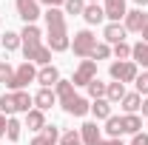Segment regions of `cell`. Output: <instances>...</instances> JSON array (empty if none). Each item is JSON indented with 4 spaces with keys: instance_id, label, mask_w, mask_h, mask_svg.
<instances>
[{
    "instance_id": "6da1fadb",
    "label": "cell",
    "mask_w": 148,
    "mask_h": 145,
    "mask_svg": "<svg viewBox=\"0 0 148 145\" xmlns=\"http://www.w3.org/2000/svg\"><path fill=\"white\" fill-rule=\"evenodd\" d=\"M43 17H46V29H49V43L46 46L51 51H69L71 49V37H69V29H66V12L46 9Z\"/></svg>"
},
{
    "instance_id": "7a4b0ae2",
    "label": "cell",
    "mask_w": 148,
    "mask_h": 145,
    "mask_svg": "<svg viewBox=\"0 0 148 145\" xmlns=\"http://www.w3.org/2000/svg\"><path fill=\"white\" fill-rule=\"evenodd\" d=\"M54 88H57L54 94H57V100H60V105H63L66 114H71V117H86V114L91 111V103H88L86 97L74 94V83L71 80H60Z\"/></svg>"
},
{
    "instance_id": "3957f363",
    "label": "cell",
    "mask_w": 148,
    "mask_h": 145,
    "mask_svg": "<svg viewBox=\"0 0 148 145\" xmlns=\"http://www.w3.org/2000/svg\"><path fill=\"white\" fill-rule=\"evenodd\" d=\"M108 74H111L114 83H123V85H125V83H134L140 71H137V63H134V60H114Z\"/></svg>"
},
{
    "instance_id": "277c9868",
    "label": "cell",
    "mask_w": 148,
    "mask_h": 145,
    "mask_svg": "<svg viewBox=\"0 0 148 145\" xmlns=\"http://www.w3.org/2000/svg\"><path fill=\"white\" fill-rule=\"evenodd\" d=\"M94 46H97V37L91 34V29H83V31H77L71 40V51L74 57H83V60H88L94 51Z\"/></svg>"
},
{
    "instance_id": "5b68a950",
    "label": "cell",
    "mask_w": 148,
    "mask_h": 145,
    "mask_svg": "<svg viewBox=\"0 0 148 145\" xmlns=\"http://www.w3.org/2000/svg\"><path fill=\"white\" fill-rule=\"evenodd\" d=\"M32 83H37V68L34 63H20L17 68H14V83H12V91H26Z\"/></svg>"
},
{
    "instance_id": "8992f818",
    "label": "cell",
    "mask_w": 148,
    "mask_h": 145,
    "mask_svg": "<svg viewBox=\"0 0 148 145\" xmlns=\"http://www.w3.org/2000/svg\"><path fill=\"white\" fill-rule=\"evenodd\" d=\"M23 57L26 63H37V66H51V49L49 46H23Z\"/></svg>"
},
{
    "instance_id": "52a82bcc",
    "label": "cell",
    "mask_w": 148,
    "mask_h": 145,
    "mask_svg": "<svg viewBox=\"0 0 148 145\" xmlns=\"http://www.w3.org/2000/svg\"><path fill=\"white\" fill-rule=\"evenodd\" d=\"M14 6H17V14H20V20H23L26 26H29V23H37V17L43 14L37 0H14Z\"/></svg>"
},
{
    "instance_id": "ba28073f",
    "label": "cell",
    "mask_w": 148,
    "mask_h": 145,
    "mask_svg": "<svg viewBox=\"0 0 148 145\" xmlns=\"http://www.w3.org/2000/svg\"><path fill=\"white\" fill-rule=\"evenodd\" d=\"M94 77H97V63H94V60H83V63L77 66V71H74L71 83H74V88H77V85H88Z\"/></svg>"
},
{
    "instance_id": "9c48e42d",
    "label": "cell",
    "mask_w": 148,
    "mask_h": 145,
    "mask_svg": "<svg viewBox=\"0 0 148 145\" xmlns=\"http://www.w3.org/2000/svg\"><path fill=\"white\" fill-rule=\"evenodd\" d=\"M103 12H106V20H108V23H120V20L128 14V9H125V0H106Z\"/></svg>"
},
{
    "instance_id": "30bf717a",
    "label": "cell",
    "mask_w": 148,
    "mask_h": 145,
    "mask_svg": "<svg viewBox=\"0 0 148 145\" xmlns=\"http://www.w3.org/2000/svg\"><path fill=\"white\" fill-rule=\"evenodd\" d=\"M123 20H125V23H123V26H125V31H137V34H140V31H143V26H145V20H148V14L143 12V9H131Z\"/></svg>"
},
{
    "instance_id": "8fae6325",
    "label": "cell",
    "mask_w": 148,
    "mask_h": 145,
    "mask_svg": "<svg viewBox=\"0 0 148 145\" xmlns=\"http://www.w3.org/2000/svg\"><path fill=\"white\" fill-rule=\"evenodd\" d=\"M125 26L123 23H108L106 29H103V37H106V43L108 46H117V43H125Z\"/></svg>"
},
{
    "instance_id": "7c38bea8",
    "label": "cell",
    "mask_w": 148,
    "mask_h": 145,
    "mask_svg": "<svg viewBox=\"0 0 148 145\" xmlns=\"http://www.w3.org/2000/svg\"><path fill=\"white\" fill-rule=\"evenodd\" d=\"M57 142H60V128L57 125H46L34 140H32V145H57Z\"/></svg>"
},
{
    "instance_id": "4fadbf2b",
    "label": "cell",
    "mask_w": 148,
    "mask_h": 145,
    "mask_svg": "<svg viewBox=\"0 0 148 145\" xmlns=\"http://www.w3.org/2000/svg\"><path fill=\"white\" fill-rule=\"evenodd\" d=\"M12 100H14V114H29L34 105V97L29 91H12Z\"/></svg>"
},
{
    "instance_id": "5bb4252c",
    "label": "cell",
    "mask_w": 148,
    "mask_h": 145,
    "mask_svg": "<svg viewBox=\"0 0 148 145\" xmlns=\"http://www.w3.org/2000/svg\"><path fill=\"white\" fill-rule=\"evenodd\" d=\"M83 20H86L88 26H100V23L106 20L103 6H100V3H86V9H83Z\"/></svg>"
},
{
    "instance_id": "9a60e30c",
    "label": "cell",
    "mask_w": 148,
    "mask_h": 145,
    "mask_svg": "<svg viewBox=\"0 0 148 145\" xmlns=\"http://www.w3.org/2000/svg\"><path fill=\"white\" fill-rule=\"evenodd\" d=\"M37 83H40L43 88H51V85L60 83V71H57L54 66H43V68L37 71Z\"/></svg>"
},
{
    "instance_id": "2e32d148",
    "label": "cell",
    "mask_w": 148,
    "mask_h": 145,
    "mask_svg": "<svg viewBox=\"0 0 148 145\" xmlns=\"http://www.w3.org/2000/svg\"><path fill=\"white\" fill-rule=\"evenodd\" d=\"M20 40H23V46H40V43H43V31L37 29L34 23H29V26H23Z\"/></svg>"
},
{
    "instance_id": "e0dca14e",
    "label": "cell",
    "mask_w": 148,
    "mask_h": 145,
    "mask_svg": "<svg viewBox=\"0 0 148 145\" xmlns=\"http://www.w3.org/2000/svg\"><path fill=\"white\" fill-rule=\"evenodd\" d=\"M54 103H57V94L51 88H40L34 94V108H40V111H49Z\"/></svg>"
},
{
    "instance_id": "ac0fdd59",
    "label": "cell",
    "mask_w": 148,
    "mask_h": 145,
    "mask_svg": "<svg viewBox=\"0 0 148 145\" xmlns=\"http://www.w3.org/2000/svg\"><path fill=\"white\" fill-rule=\"evenodd\" d=\"M80 137H83V145H97L100 140H103V134H100L97 122H83V128H80Z\"/></svg>"
},
{
    "instance_id": "d6986e66",
    "label": "cell",
    "mask_w": 148,
    "mask_h": 145,
    "mask_svg": "<svg viewBox=\"0 0 148 145\" xmlns=\"http://www.w3.org/2000/svg\"><path fill=\"white\" fill-rule=\"evenodd\" d=\"M26 128H29V131H43V128H46V114L40 108H32L26 114Z\"/></svg>"
},
{
    "instance_id": "ffe728a7",
    "label": "cell",
    "mask_w": 148,
    "mask_h": 145,
    "mask_svg": "<svg viewBox=\"0 0 148 145\" xmlns=\"http://www.w3.org/2000/svg\"><path fill=\"white\" fill-rule=\"evenodd\" d=\"M131 60L137 63V66H143V68H148V43H137V46H131Z\"/></svg>"
},
{
    "instance_id": "44dd1931",
    "label": "cell",
    "mask_w": 148,
    "mask_h": 145,
    "mask_svg": "<svg viewBox=\"0 0 148 145\" xmlns=\"http://www.w3.org/2000/svg\"><path fill=\"white\" fill-rule=\"evenodd\" d=\"M120 105H123V111H125V114H137V111H140V105H143V97H140L137 91H131V94H125V97H123V103H120Z\"/></svg>"
},
{
    "instance_id": "7402d4cb",
    "label": "cell",
    "mask_w": 148,
    "mask_h": 145,
    "mask_svg": "<svg viewBox=\"0 0 148 145\" xmlns=\"http://www.w3.org/2000/svg\"><path fill=\"white\" fill-rule=\"evenodd\" d=\"M106 134H108V140H120L123 137V117H114L111 114L106 120Z\"/></svg>"
},
{
    "instance_id": "603a6c76",
    "label": "cell",
    "mask_w": 148,
    "mask_h": 145,
    "mask_svg": "<svg viewBox=\"0 0 148 145\" xmlns=\"http://www.w3.org/2000/svg\"><path fill=\"white\" fill-rule=\"evenodd\" d=\"M128 91H125V85L123 83H108V91H106V100H108L111 105L114 103H123V97H125Z\"/></svg>"
},
{
    "instance_id": "cb8c5ba5",
    "label": "cell",
    "mask_w": 148,
    "mask_h": 145,
    "mask_svg": "<svg viewBox=\"0 0 148 145\" xmlns=\"http://www.w3.org/2000/svg\"><path fill=\"white\" fill-rule=\"evenodd\" d=\"M143 131V120L137 114H125L123 117V134H140Z\"/></svg>"
},
{
    "instance_id": "d4e9b609",
    "label": "cell",
    "mask_w": 148,
    "mask_h": 145,
    "mask_svg": "<svg viewBox=\"0 0 148 145\" xmlns=\"http://www.w3.org/2000/svg\"><path fill=\"white\" fill-rule=\"evenodd\" d=\"M91 114L97 117V120H108L111 117V103L103 97V100H94L91 103Z\"/></svg>"
},
{
    "instance_id": "484cf974",
    "label": "cell",
    "mask_w": 148,
    "mask_h": 145,
    "mask_svg": "<svg viewBox=\"0 0 148 145\" xmlns=\"http://www.w3.org/2000/svg\"><path fill=\"white\" fill-rule=\"evenodd\" d=\"M86 88H88V97H91V100H103V97H106V91H108V83H103V80H97V77H94Z\"/></svg>"
},
{
    "instance_id": "4316f807",
    "label": "cell",
    "mask_w": 148,
    "mask_h": 145,
    "mask_svg": "<svg viewBox=\"0 0 148 145\" xmlns=\"http://www.w3.org/2000/svg\"><path fill=\"white\" fill-rule=\"evenodd\" d=\"M20 131H23V122L14 120V117H9V122H6V137H9V142H17Z\"/></svg>"
},
{
    "instance_id": "83f0119b",
    "label": "cell",
    "mask_w": 148,
    "mask_h": 145,
    "mask_svg": "<svg viewBox=\"0 0 148 145\" xmlns=\"http://www.w3.org/2000/svg\"><path fill=\"white\" fill-rule=\"evenodd\" d=\"M0 43H3V49H6V51H14V49H20V46H23V40H20L17 31H6Z\"/></svg>"
},
{
    "instance_id": "f1b7e54d",
    "label": "cell",
    "mask_w": 148,
    "mask_h": 145,
    "mask_svg": "<svg viewBox=\"0 0 148 145\" xmlns=\"http://www.w3.org/2000/svg\"><path fill=\"white\" fill-rule=\"evenodd\" d=\"M0 83H3L6 88H12V83H14V68H12L6 60H0Z\"/></svg>"
},
{
    "instance_id": "f546056e",
    "label": "cell",
    "mask_w": 148,
    "mask_h": 145,
    "mask_svg": "<svg viewBox=\"0 0 148 145\" xmlns=\"http://www.w3.org/2000/svg\"><path fill=\"white\" fill-rule=\"evenodd\" d=\"M108 57H111V46H108V43H97L88 60H94V63H97V60H108Z\"/></svg>"
},
{
    "instance_id": "4dcf8cb0",
    "label": "cell",
    "mask_w": 148,
    "mask_h": 145,
    "mask_svg": "<svg viewBox=\"0 0 148 145\" xmlns=\"http://www.w3.org/2000/svg\"><path fill=\"white\" fill-rule=\"evenodd\" d=\"M60 145H83V137H80V131H66V134H60Z\"/></svg>"
},
{
    "instance_id": "1f68e13d",
    "label": "cell",
    "mask_w": 148,
    "mask_h": 145,
    "mask_svg": "<svg viewBox=\"0 0 148 145\" xmlns=\"http://www.w3.org/2000/svg\"><path fill=\"white\" fill-rule=\"evenodd\" d=\"M111 54L117 60H131V46L128 43H117V46H111Z\"/></svg>"
},
{
    "instance_id": "d6a6232c",
    "label": "cell",
    "mask_w": 148,
    "mask_h": 145,
    "mask_svg": "<svg viewBox=\"0 0 148 145\" xmlns=\"http://www.w3.org/2000/svg\"><path fill=\"white\" fill-rule=\"evenodd\" d=\"M0 111H3L6 117H14V100H12V91L0 97Z\"/></svg>"
},
{
    "instance_id": "836d02e7",
    "label": "cell",
    "mask_w": 148,
    "mask_h": 145,
    "mask_svg": "<svg viewBox=\"0 0 148 145\" xmlns=\"http://www.w3.org/2000/svg\"><path fill=\"white\" fill-rule=\"evenodd\" d=\"M63 9H66V14H83L86 0H66V3H63Z\"/></svg>"
},
{
    "instance_id": "e575fe53",
    "label": "cell",
    "mask_w": 148,
    "mask_h": 145,
    "mask_svg": "<svg viewBox=\"0 0 148 145\" xmlns=\"http://www.w3.org/2000/svg\"><path fill=\"white\" fill-rule=\"evenodd\" d=\"M134 83H137V94H140V97L145 94V97H148V71L137 74V80H134Z\"/></svg>"
},
{
    "instance_id": "d590c367",
    "label": "cell",
    "mask_w": 148,
    "mask_h": 145,
    "mask_svg": "<svg viewBox=\"0 0 148 145\" xmlns=\"http://www.w3.org/2000/svg\"><path fill=\"white\" fill-rule=\"evenodd\" d=\"M131 145H148V134H134V140H131Z\"/></svg>"
},
{
    "instance_id": "8d00e7d4",
    "label": "cell",
    "mask_w": 148,
    "mask_h": 145,
    "mask_svg": "<svg viewBox=\"0 0 148 145\" xmlns=\"http://www.w3.org/2000/svg\"><path fill=\"white\" fill-rule=\"evenodd\" d=\"M37 3H43V6H49V9H60L66 0H37Z\"/></svg>"
},
{
    "instance_id": "74e56055",
    "label": "cell",
    "mask_w": 148,
    "mask_h": 145,
    "mask_svg": "<svg viewBox=\"0 0 148 145\" xmlns=\"http://www.w3.org/2000/svg\"><path fill=\"white\" fill-rule=\"evenodd\" d=\"M6 122H9V117L0 114V137H6Z\"/></svg>"
},
{
    "instance_id": "f35d334b",
    "label": "cell",
    "mask_w": 148,
    "mask_h": 145,
    "mask_svg": "<svg viewBox=\"0 0 148 145\" xmlns=\"http://www.w3.org/2000/svg\"><path fill=\"white\" fill-rule=\"evenodd\" d=\"M97 145H123V140H100Z\"/></svg>"
},
{
    "instance_id": "ab89813d",
    "label": "cell",
    "mask_w": 148,
    "mask_h": 145,
    "mask_svg": "<svg viewBox=\"0 0 148 145\" xmlns=\"http://www.w3.org/2000/svg\"><path fill=\"white\" fill-rule=\"evenodd\" d=\"M140 111H143V117H148V97L143 100V105H140Z\"/></svg>"
},
{
    "instance_id": "60d3db41",
    "label": "cell",
    "mask_w": 148,
    "mask_h": 145,
    "mask_svg": "<svg viewBox=\"0 0 148 145\" xmlns=\"http://www.w3.org/2000/svg\"><path fill=\"white\" fill-rule=\"evenodd\" d=\"M140 34H143V43H148V20H145V26H143V31H140Z\"/></svg>"
},
{
    "instance_id": "b9f144b4",
    "label": "cell",
    "mask_w": 148,
    "mask_h": 145,
    "mask_svg": "<svg viewBox=\"0 0 148 145\" xmlns=\"http://www.w3.org/2000/svg\"><path fill=\"white\" fill-rule=\"evenodd\" d=\"M134 3H137L140 9H145V6H148V0H134Z\"/></svg>"
},
{
    "instance_id": "7bdbcfd3",
    "label": "cell",
    "mask_w": 148,
    "mask_h": 145,
    "mask_svg": "<svg viewBox=\"0 0 148 145\" xmlns=\"http://www.w3.org/2000/svg\"><path fill=\"white\" fill-rule=\"evenodd\" d=\"M88 3H97V0H88Z\"/></svg>"
}]
</instances>
